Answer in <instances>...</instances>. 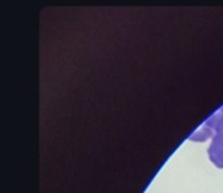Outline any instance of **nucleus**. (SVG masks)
<instances>
[{"label":"nucleus","mask_w":223,"mask_h":193,"mask_svg":"<svg viewBox=\"0 0 223 193\" xmlns=\"http://www.w3.org/2000/svg\"><path fill=\"white\" fill-rule=\"evenodd\" d=\"M219 110H220V111H223V106H222V107H220V109H219Z\"/></svg>","instance_id":"obj_3"},{"label":"nucleus","mask_w":223,"mask_h":193,"mask_svg":"<svg viewBox=\"0 0 223 193\" xmlns=\"http://www.w3.org/2000/svg\"><path fill=\"white\" fill-rule=\"evenodd\" d=\"M212 137H214V128L211 125L207 124V122H204L188 138H190V141H194V142H204L209 138H212Z\"/></svg>","instance_id":"obj_2"},{"label":"nucleus","mask_w":223,"mask_h":193,"mask_svg":"<svg viewBox=\"0 0 223 193\" xmlns=\"http://www.w3.org/2000/svg\"><path fill=\"white\" fill-rule=\"evenodd\" d=\"M214 128V137L209 148V158L216 168L223 169V111L218 110L206 121Z\"/></svg>","instance_id":"obj_1"}]
</instances>
